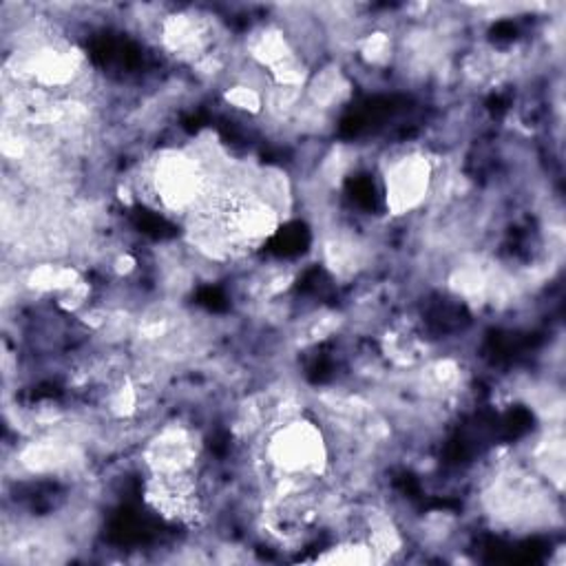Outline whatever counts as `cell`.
I'll return each mask as SVG.
<instances>
[{
	"label": "cell",
	"instance_id": "1",
	"mask_svg": "<svg viewBox=\"0 0 566 566\" xmlns=\"http://www.w3.org/2000/svg\"><path fill=\"white\" fill-rule=\"evenodd\" d=\"M438 161L422 150L396 155L385 166V203L391 217H407L431 199Z\"/></svg>",
	"mask_w": 566,
	"mask_h": 566
},
{
	"label": "cell",
	"instance_id": "2",
	"mask_svg": "<svg viewBox=\"0 0 566 566\" xmlns=\"http://www.w3.org/2000/svg\"><path fill=\"white\" fill-rule=\"evenodd\" d=\"M221 97L230 108H234L243 115H250V117L263 115V91H259L254 86L232 82L228 88H223Z\"/></svg>",
	"mask_w": 566,
	"mask_h": 566
}]
</instances>
